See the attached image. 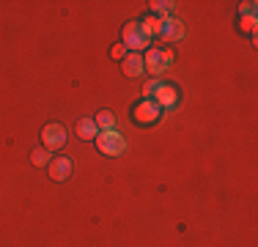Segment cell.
<instances>
[{"label":"cell","instance_id":"cell-13","mask_svg":"<svg viewBox=\"0 0 258 247\" xmlns=\"http://www.w3.org/2000/svg\"><path fill=\"white\" fill-rule=\"evenodd\" d=\"M140 25H143V30H146L149 36H159V30H162V20H159V17H154V14H149Z\"/></svg>","mask_w":258,"mask_h":247},{"label":"cell","instance_id":"cell-4","mask_svg":"<svg viewBox=\"0 0 258 247\" xmlns=\"http://www.w3.org/2000/svg\"><path fill=\"white\" fill-rule=\"evenodd\" d=\"M159 113H162V110L157 107V102H154V99H143L140 104H135L132 118L138 121V124H146V127H149V124L159 121Z\"/></svg>","mask_w":258,"mask_h":247},{"label":"cell","instance_id":"cell-5","mask_svg":"<svg viewBox=\"0 0 258 247\" xmlns=\"http://www.w3.org/2000/svg\"><path fill=\"white\" fill-rule=\"evenodd\" d=\"M41 143H44V148L66 146V127L63 124H47V127L41 129Z\"/></svg>","mask_w":258,"mask_h":247},{"label":"cell","instance_id":"cell-2","mask_svg":"<svg viewBox=\"0 0 258 247\" xmlns=\"http://www.w3.org/2000/svg\"><path fill=\"white\" fill-rule=\"evenodd\" d=\"M121 44L126 49H132V52H138V49H146L151 44V36L143 30L140 22H129V25H124V30H121Z\"/></svg>","mask_w":258,"mask_h":247},{"label":"cell","instance_id":"cell-10","mask_svg":"<svg viewBox=\"0 0 258 247\" xmlns=\"http://www.w3.org/2000/svg\"><path fill=\"white\" fill-rule=\"evenodd\" d=\"M75 132H77V138H83V140H96L99 129H96V121L94 118H83V121H77Z\"/></svg>","mask_w":258,"mask_h":247},{"label":"cell","instance_id":"cell-9","mask_svg":"<svg viewBox=\"0 0 258 247\" xmlns=\"http://www.w3.org/2000/svg\"><path fill=\"white\" fill-rule=\"evenodd\" d=\"M176 99H179V94H176L173 85H159V91L154 94V102H157L159 110H162V107H173Z\"/></svg>","mask_w":258,"mask_h":247},{"label":"cell","instance_id":"cell-16","mask_svg":"<svg viewBox=\"0 0 258 247\" xmlns=\"http://www.w3.org/2000/svg\"><path fill=\"white\" fill-rule=\"evenodd\" d=\"M242 30L244 33H255V14H247V17H242Z\"/></svg>","mask_w":258,"mask_h":247},{"label":"cell","instance_id":"cell-12","mask_svg":"<svg viewBox=\"0 0 258 247\" xmlns=\"http://www.w3.org/2000/svg\"><path fill=\"white\" fill-rule=\"evenodd\" d=\"M151 14L154 17H159V20H168L170 17V11H173V3H170V0H157V3H151Z\"/></svg>","mask_w":258,"mask_h":247},{"label":"cell","instance_id":"cell-11","mask_svg":"<svg viewBox=\"0 0 258 247\" xmlns=\"http://www.w3.org/2000/svg\"><path fill=\"white\" fill-rule=\"evenodd\" d=\"M94 121H96V129H99V132H110V129H115V115L110 113V110H102Z\"/></svg>","mask_w":258,"mask_h":247},{"label":"cell","instance_id":"cell-15","mask_svg":"<svg viewBox=\"0 0 258 247\" xmlns=\"http://www.w3.org/2000/svg\"><path fill=\"white\" fill-rule=\"evenodd\" d=\"M159 85H162L159 80H149V83L143 85V94H146V99H154V94L159 91Z\"/></svg>","mask_w":258,"mask_h":247},{"label":"cell","instance_id":"cell-1","mask_svg":"<svg viewBox=\"0 0 258 247\" xmlns=\"http://www.w3.org/2000/svg\"><path fill=\"white\" fill-rule=\"evenodd\" d=\"M170 64H173V52L165 49V47H154V49H149V52L143 55V72H151L154 77L162 74V72H168Z\"/></svg>","mask_w":258,"mask_h":247},{"label":"cell","instance_id":"cell-17","mask_svg":"<svg viewBox=\"0 0 258 247\" xmlns=\"http://www.w3.org/2000/svg\"><path fill=\"white\" fill-rule=\"evenodd\" d=\"M110 58H118V60H124V58H126V47H124V44H115V47H110Z\"/></svg>","mask_w":258,"mask_h":247},{"label":"cell","instance_id":"cell-14","mask_svg":"<svg viewBox=\"0 0 258 247\" xmlns=\"http://www.w3.org/2000/svg\"><path fill=\"white\" fill-rule=\"evenodd\" d=\"M50 148H36L33 154H30V162L36 165V168H44V165H50Z\"/></svg>","mask_w":258,"mask_h":247},{"label":"cell","instance_id":"cell-8","mask_svg":"<svg viewBox=\"0 0 258 247\" xmlns=\"http://www.w3.org/2000/svg\"><path fill=\"white\" fill-rule=\"evenodd\" d=\"M121 72H124L126 77H140V74H143V55L126 52V58L121 60Z\"/></svg>","mask_w":258,"mask_h":247},{"label":"cell","instance_id":"cell-6","mask_svg":"<svg viewBox=\"0 0 258 247\" xmlns=\"http://www.w3.org/2000/svg\"><path fill=\"white\" fill-rule=\"evenodd\" d=\"M47 168H50L52 181H66L72 176V159L69 157H52Z\"/></svg>","mask_w":258,"mask_h":247},{"label":"cell","instance_id":"cell-7","mask_svg":"<svg viewBox=\"0 0 258 247\" xmlns=\"http://www.w3.org/2000/svg\"><path fill=\"white\" fill-rule=\"evenodd\" d=\"M159 39H165V41H179V39H184V25H181L179 20H173V17L162 20V30H159Z\"/></svg>","mask_w":258,"mask_h":247},{"label":"cell","instance_id":"cell-3","mask_svg":"<svg viewBox=\"0 0 258 247\" xmlns=\"http://www.w3.org/2000/svg\"><path fill=\"white\" fill-rule=\"evenodd\" d=\"M96 148H99L102 154H107V157H115V154H121L124 151V138H121L118 132H115V129H110V132H99L96 135Z\"/></svg>","mask_w":258,"mask_h":247}]
</instances>
